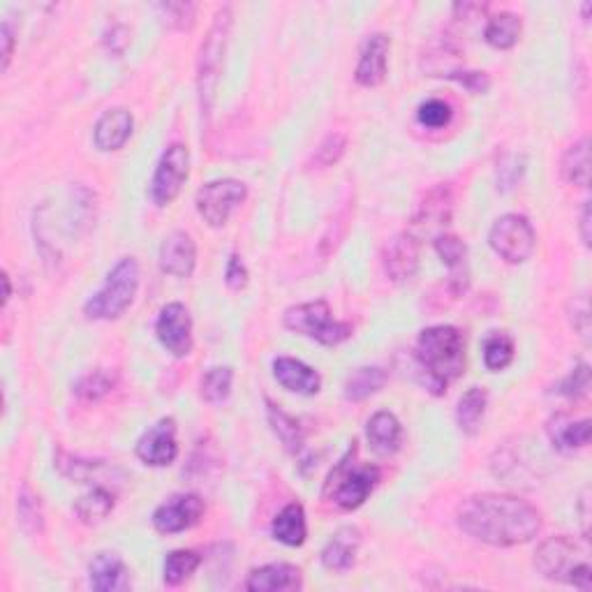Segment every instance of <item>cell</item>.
Returning <instances> with one entry per match:
<instances>
[{"mask_svg":"<svg viewBox=\"0 0 592 592\" xmlns=\"http://www.w3.org/2000/svg\"><path fill=\"white\" fill-rule=\"evenodd\" d=\"M3 285H5V296H3V306H5L12 296V285H10V276H7V273H3Z\"/></svg>","mask_w":592,"mask_h":592,"instance_id":"46","label":"cell"},{"mask_svg":"<svg viewBox=\"0 0 592 592\" xmlns=\"http://www.w3.org/2000/svg\"><path fill=\"white\" fill-rule=\"evenodd\" d=\"M458 528L491 546L528 544L542 530V514L514 495L481 493L463 500L456 512Z\"/></svg>","mask_w":592,"mask_h":592,"instance_id":"1","label":"cell"},{"mask_svg":"<svg viewBox=\"0 0 592 592\" xmlns=\"http://www.w3.org/2000/svg\"><path fill=\"white\" fill-rule=\"evenodd\" d=\"M206 512L204 500L195 493H179L162 502L153 512V528L160 535H179L202 521Z\"/></svg>","mask_w":592,"mask_h":592,"instance_id":"11","label":"cell"},{"mask_svg":"<svg viewBox=\"0 0 592 592\" xmlns=\"http://www.w3.org/2000/svg\"><path fill=\"white\" fill-rule=\"evenodd\" d=\"M447 79L458 81V84L465 86L470 93H475V95L486 93L488 88H491V79H488L486 72H461V70H454V72L449 74Z\"/></svg>","mask_w":592,"mask_h":592,"instance_id":"42","label":"cell"},{"mask_svg":"<svg viewBox=\"0 0 592 592\" xmlns=\"http://www.w3.org/2000/svg\"><path fill=\"white\" fill-rule=\"evenodd\" d=\"M248 188L246 183L236 179H220L206 183L202 190L197 192V211L204 222H209L211 227L227 225V220L232 218V213L246 202Z\"/></svg>","mask_w":592,"mask_h":592,"instance_id":"9","label":"cell"},{"mask_svg":"<svg viewBox=\"0 0 592 592\" xmlns=\"http://www.w3.org/2000/svg\"><path fill=\"white\" fill-rule=\"evenodd\" d=\"M139 461L151 465V468H165L172 465L179 456V444H176V421L172 417L160 419L158 424L148 431L137 442Z\"/></svg>","mask_w":592,"mask_h":592,"instance_id":"13","label":"cell"},{"mask_svg":"<svg viewBox=\"0 0 592 592\" xmlns=\"http://www.w3.org/2000/svg\"><path fill=\"white\" fill-rule=\"evenodd\" d=\"M160 271L174 278H190L197 264V246L188 232H172L162 241L158 255Z\"/></svg>","mask_w":592,"mask_h":592,"instance_id":"14","label":"cell"},{"mask_svg":"<svg viewBox=\"0 0 592 592\" xmlns=\"http://www.w3.org/2000/svg\"><path fill=\"white\" fill-rule=\"evenodd\" d=\"M271 535L285 546H301L308 537V525H306V512L299 502H290V505L280 509V514L273 518L271 523Z\"/></svg>","mask_w":592,"mask_h":592,"instance_id":"24","label":"cell"},{"mask_svg":"<svg viewBox=\"0 0 592 592\" xmlns=\"http://www.w3.org/2000/svg\"><path fill=\"white\" fill-rule=\"evenodd\" d=\"M285 327L327 347H336L352 336L350 324L333 320L329 303L322 299L287 308Z\"/></svg>","mask_w":592,"mask_h":592,"instance_id":"6","label":"cell"},{"mask_svg":"<svg viewBox=\"0 0 592 592\" xmlns=\"http://www.w3.org/2000/svg\"><path fill=\"white\" fill-rule=\"evenodd\" d=\"M581 239H583V243H586V246H590V239H592V234H590V202H586V206H583V211H581Z\"/></svg>","mask_w":592,"mask_h":592,"instance_id":"45","label":"cell"},{"mask_svg":"<svg viewBox=\"0 0 592 592\" xmlns=\"http://www.w3.org/2000/svg\"><path fill=\"white\" fill-rule=\"evenodd\" d=\"M91 586L98 592H121L130 588V572L121 555L102 551L88 565Z\"/></svg>","mask_w":592,"mask_h":592,"instance_id":"19","label":"cell"},{"mask_svg":"<svg viewBox=\"0 0 592 592\" xmlns=\"http://www.w3.org/2000/svg\"><path fill=\"white\" fill-rule=\"evenodd\" d=\"M202 565V555L195 551H172L165 560V583L167 586H181L183 581H188L192 574L197 572V567Z\"/></svg>","mask_w":592,"mask_h":592,"instance_id":"32","label":"cell"},{"mask_svg":"<svg viewBox=\"0 0 592 592\" xmlns=\"http://www.w3.org/2000/svg\"><path fill=\"white\" fill-rule=\"evenodd\" d=\"M366 435H368V442H370V447H373L375 454L391 456L401 449L403 426H401V421L396 419V414L375 412L368 421Z\"/></svg>","mask_w":592,"mask_h":592,"instance_id":"23","label":"cell"},{"mask_svg":"<svg viewBox=\"0 0 592 592\" xmlns=\"http://www.w3.org/2000/svg\"><path fill=\"white\" fill-rule=\"evenodd\" d=\"M155 333H158L160 345L172 357L183 359L192 352V317L183 303H167L160 310Z\"/></svg>","mask_w":592,"mask_h":592,"instance_id":"12","label":"cell"},{"mask_svg":"<svg viewBox=\"0 0 592 592\" xmlns=\"http://www.w3.org/2000/svg\"><path fill=\"white\" fill-rule=\"evenodd\" d=\"M549 438L553 442V447L560 451H574L586 447L590 442V421H574L565 417V414H555L549 421Z\"/></svg>","mask_w":592,"mask_h":592,"instance_id":"25","label":"cell"},{"mask_svg":"<svg viewBox=\"0 0 592 592\" xmlns=\"http://www.w3.org/2000/svg\"><path fill=\"white\" fill-rule=\"evenodd\" d=\"M389 49L391 40L384 33H375L368 37L364 49H361L357 70H354V79H357L359 86L373 88L387 79Z\"/></svg>","mask_w":592,"mask_h":592,"instance_id":"15","label":"cell"},{"mask_svg":"<svg viewBox=\"0 0 592 592\" xmlns=\"http://www.w3.org/2000/svg\"><path fill=\"white\" fill-rule=\"evenodd\" d=\"M417 364L426 373V387L442 396L465 368V343L461 331L449 324L428 327L417 338Z\"/></svg>","mask_w":592,"mask_h":592,"instance_id":"2","label":"cell"},{"mask_svg":"<svg viewBox=\"0 0 592 592\" xmlns=\"http://www.w3.org/2000/svg\"><path fill=\"white\" fill-rule=\"evenodd\" d=\"M17 514H19V523L28 535H40L44 528V514H42V505L40 498L31 491V488L24 486L21 488L19 498H17Z\"/></svg>","mask_w":592,"mask_h":592,"instance_id":"35","label":"cell"},{"mask_svg":"<svg viewBox=\"0 0 592 592\" xmlns=\"http://www.w3.org/2000/svg\"><path fill=\"white\" fill-rule=\"evenodd\" d=\"M139 290V264L135 257H123L109 271L105 285L86 301L88 320H118L132 306Z\"/></svg>","mask_w":592,"mask_h":592,"instance_id":"5","label":"cell"},{"mask_svg":"<svg viewBox=\"0 0 592 592\" xmlns=\"http://www.w3.org/2000/svg\"><path fill=\"white\" fill-rule=\"evenodd\" d=\"M451 213H454V192L447 183H440L433 190H428L424 202L417 206L414 225L424 229L444 227L451 220Z\"/></svg>","mask_w":592,"mask_h":592,"instance_id":"22","label":"cell"},{"mask_svg":"<svg viewBox=\"0 0 592 592\" xmlns=\"http://www.w3.org/2000/svg\"><path fill=\"white\" fill-rule=\"evenodd\" d=\"M384 382H387V373L382 368H357L345 380V398L354 403L366 401L384 387Z\"/></svg>","mask_w":592,"mask_h":592,"instance_id":"28","label":"cell"},{"mask_svg":"<svg viewBox=\"0 0 592 592\" xmlns=\"http://www.w3.org/2000/svg\"><path fill=\"white\" fill-rule=\"evenodd\" d=\"M345 151V137L343 135H329L324 139L322 146L317 148L315 162L320 167H331L333 162H338L340 155Z\"/></svg>","mask_w":592,"mask_h":592,"instance_id":"41","label":"cell"},{"mask_svg":"<svg viewBox=\"0 0 592 592\" xmlns=\"http://www.w3.org/2000/svg\"><path fill=\"white\" fill-rule=\"evenodd\" d=\"M451 116H454V111H451V105L444 100H426L421 102L419 109H417V121L424 125V128H431V130H438L444 128V125H449Z\"/></svg>","mask_w":592,"mask_h":592,"instance_id":"39","label":"cell"},{"mask_svg":"<svg viewBox=\"0 0 592 592\" xmlns=\"http://www.w3.org/2000/svg\"><path fill=\"white\" fill-rule=\"evenodd\" d=\"M269 424L273 428V433L278 435V440L283 442V447L290 451V454H299L303 447V433L299 421L280 410V407L269 403Z\"/></svg>","mask_w":592,"mask_h":592,"instance_id":"31","label":"cell"},{"mask_svg":"<svg viewBox=\"0 0 592 592\" xmlns=\"http://www.w3.org/2000/svg\"><path fill=\"white\" fill-rule=\"evenodd\" d=\"M537 572L549 581L567 583L583 592L592 588V567L588 546L572 537H551L535 553Z\"/></svg>","mask_w":592,"mask_h":592,"instance_id":"3","label":"cell"},{"mask_svg":"<svg viewBox=\"0 0 592 592\" xmlns=\"http://www.w3.org/2000/svg\"><path fill=\"white\" fill-rule=\"evenodd\" d=\"M273 375L280 387L301 396H315L322 389V377L315 368L292 357H278L273 361Z\"/></svg>","mask_w":592,"mask_h":592,"instance_id":"18","label":"cell"},{"mask_svg":"<svg viewBox=\"0 0 592 592\" xmlns=\"http://www.w3.org/2000/svg\"><path fill=\"white\" fill-rule=\"evenodd\" d=\"M486 403H488L486 391L479 387H472L461 396V401H458V407H456V421L463 433L472 435L479 431L481 419H484L486 414Z\"/></svg>","mask_w":592,"mask_h":592,"instance_id":"29","label":"cell"},{"mask_svg":"<svg viewBox=\"0 0 592 592\" xmlns=\"http://www.w3.org/2000/svg\"><path fill=\"white\" fill-rule=\"evenodd\" d=\"M590 389V368L586 364H581L576 370L567 375V380L560 384V394L567 398H581L586 396Z\"/></svg>","mask_w":592,"mask_h":592,"instance_id":"40","label":"cell"},{"mask_svg":"<svg viewBox=\"0 0 592 592\" xmlns=\"http://www.w3.org/2000/svg\"><path fill=\"white\" fill-rule=\"evenodd\" d=\"M225 283H227L229 290H234V292H239L248 285V269H246V264L241 262L239 255L229 257L227 271H225Z\"/></svg>","mask_w":592,"mask_h":592,"instance_id":"43","label":"cell"},{"mask_svg":"<svg viewBox=\"0 0 592 592\" xmlns=\"http://www.w3.org/2000/svg\"><path fill=\"white\" fill-rule=\"evenodd\" d=\"M114 505H116L114 493L105 486H95L93 491H88L77 500V505H74V514H77L84 523H98L111 514Z\"/></svg>","mask_w":592,"mask_h":592,"instance_id":"30","label":"cell"},{"mask_svg":"<svg viewBox=\"0 0 592 592\" xmlns=\"http://www.w3.org/2000/svg\"><path fill=\"white\" fill-rule=\"evenodd\" d=\"M488 243H491L493 253L505 262L523 264L535 253L537 234L528 218L518 216V213H507V216L493 222L491 232H488Z\"/></svg>","mask_w":592,"mask_h":592,"instance_id":"8","label":"cell"},{"mask_svg":"<svg viewBox=\"0 0 592 592\" xmlns=\"http://www.w3.org/2000/svg\"><path fill=\"white\" fill-rule=\"evenodd\" d=\"M232 380L234 373L229 366H216L206 370L202 382H199V391H202V398L206 403H222L232 391Z\"/></svg>","mask_w":592,"mask_h":592,"instance_id":"34","label":"cell"},{"mask_svg":"<svg viewBox=\"0 0 592 592\" xmlns=\"http://www.w3.org/2000/svg\"><path fill=\"white\" fill-rule=\"evenodd\" d=\"M521 31H523V24L516 14L500 12L488 19L484 40L491 44L493 49H512L518 42V37H521Z\"/></svg>","mask_w":592,"mask_h":592,"instance_id":"27","label":"cell"},{"mask_svg":"<svg viewBox=\"0 0 592 592\" xmlns=\"http://www.w3.org/2000/svg\"><path fill=\"white\" fill-rule=\"evenodd\" d=\"M229 28H232V12L229 7H222L216 14L209 37L202 44L199 51V95H202V109L209 114L213 91H216L220 70H222V58H225V49L229 42Z\"/></svg>","mask_w":592,"mask_h":592,"instance_id":"7","label":"cell"},{"mask_svg":"<svg viewBox=\"0 0 592 592\" xmlns=\"http://www.w3.org/2000/svg\"><path fill=\"white\" fill-rule=\"evenodd\" d=\"M158 19L174 31H190L195 26V5L192 3H158Z\"/></svg>","mask_w":592,"mask_h":592,"instance_id":"36","label":"cell"},{"mask_svg":"<svg viewBox=\"0 0 592 592\" xmlns=\"http://www.w3.org/2000/svg\"><path fill=\"white\" fill-rule=\"evenodd\" d=\"M419 269V241L412 234H398L384 248V271L394 283H407L417 276Z\"/></svg>","mask_w":592,"mask_h":592,"instance_id":"16","label":"cell"},{"mask_svg":"<svg viewBox=\"0 0 592 592\" xmlns=\"http://www.w3.org/2000/svg\"><path fill=\"white\" fill-rule=\"evenodd\" d=\"M301 588V569L296 565H287V562H273V565L257 567L246 579V590L253 592H292Z\"/></svg>","mask_w":592,"mask_h":592,"instance_id":"17","label":"cell"},{"mask_svg":"<svg viewBox=\"0 0 592 592\" xmlns=\"http://www.w3.org/2000/svg\"><path fill=\"white\" fill-rule=\"evenodd\" d=\"M435 253H438L442 262L449 266L451 273H456L465 266L468 248H465V243L454 234H438L435 236Z\"/></svg>","mask_w":592,"mask_h":592,"instance_id":"38","label":"cell"},{"mask_svg":"<svg viewBox=\"0 0 592 592\" xmlns=\"http://www.w3.org/2000/svg\"><path fill=\"white\" fill-rule=\"evenodd\" d=\"M560 172L565 176L567 183L579 185V188H588L590 183V139L583 137L581 142L567 148V153L562 155Z\"/></svg>","mask_w":592,"mask_h":592,"instance_id":"26","label":"cell"},{"mask_svg":"<svg viewBox=\"0 0 592 592\" xmlns=\"http://www.w3.org/2000/svg\"><path fill=\"white\" fill-rule=\"evenodd\" d=\"M361 549V532L354 525H345L333 532V537L322 549V565L329 572H347L352 569L357 553Z\"/></svg>","mask_w":592,"mask_h":592,"instance_id":"20","label":"cell"},{"mask_svg":"<svg viewBox=\"0 0 592 592\" xmlns=\"http://www.w3.org/2000/svg\"><path fill=\"white\" fill-rule=\"evenodd\" d=\"M190 174V151L183 144H172L162 153L151 181V199L155 206H169L179 197Z\"/></svg>","mask_w":592,"mask_h":592,"instance_id":"10","label":"cell"},{"mask_svg":"<svg viewBox=\"0 0 592 592\" xmlns=\"http://www.w3.org/2000/svg\"><path fill=\"white\" fill-rule=\"evenodd\" d=\"M380 468L370 463H361L357 458V447H352L336 463V468L329 472L327 484H324V498L333 502L338 509L352 512L359 509L368 500V495L375 491L380 481Z\"/></svg>","mask_w":592,"mask_h":592,"instance_id":"4","label":"cell"},{"mask_svg":"<svg viewBox=\"0 0 592 592\" xmlns=\"http://www.w3.org/2000/svg\"><path fill=\"white\" fill-rule=\"evenodd\" d=\"M114 384V377H111L107 370H93V373L81 377L74 391H77V396L84 398V401H100V398H105L114 391Z\"/></svg>","mask_w":592,"mask_h":592,"instance_id":"37","label":"cell"},{"mask_svg":"<svg viewBox=\"0 0 592 592\" xmlns=\"http://www.w3.org/2000/svg\"><path fill=\"white\" fill-rule=\"evenodd\" d=\"M0 40H3V70H7L14 56V33L10 24H3V28H0Z\"/></svg>","mask_w":592,"mask_h":592,"instance_id":"44","label":"cell"},{"mask_svg":"<svg viewBox=\"0 0 592 592\" xmlns=\"http://www.w3.org/2000/svg\"><path fill=\"white\" fill-rule=\"evenodd\" d=\"M132 128H135V121H132V114L128 109H109L100 116L98 125H95L93 142L105 153L118 151L130 139Z\"/></svg>","mask_w":592,"mask_h":592,"instance_id":"21","label":"cell"},{"mask_svg":"<svg viewBox=\"0 0 592 592\" xmlns=\"http://www.w3.org/2000/svg\"><path fill=\"white\" fill-rule=\"evenodd\" d=\"M514 361V340L507 333L495 331L484 340V364L488 370L498 373Z\"/></svg>","mask_w":592,"mask_h":592,"instance_id":"33","label":"cell"}]
</instances>
